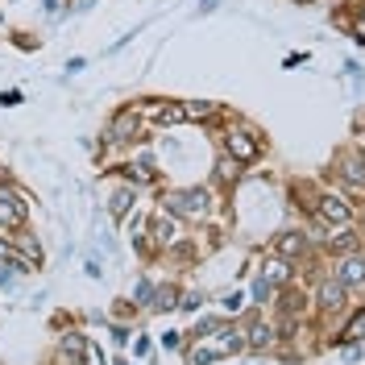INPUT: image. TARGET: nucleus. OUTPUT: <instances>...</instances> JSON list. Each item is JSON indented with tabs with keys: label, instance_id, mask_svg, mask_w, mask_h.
Masks as SVG:
<instances>
[{
	"label": "nucleus",
	"instance_id": "nucleus-3",
	"mask_svg": "<svg viewBox=\"0 0 365 365\" xmlns=\"http://www.w3.org/2000/svg\"><path fill=\"white\" fill-rule=\"evenodd\" d=\"M207 187H191V191H170L166 195V212L170 216H207Z\"/></svg>",
	"mask_w": 365,
	"mask_h": 365
},
{
	"label": "nucleus",
	"instance_id": "nucleus-16",
	"mask_svg": "<svg viewBox=\"0 0 365 365\" xmlns=\"http://www.w3.org/2000/svg\"><path fill=\"white\" fill-rule=\"evenodd\" d=\"M220 116V104H212V100H191L187 104V120H216Z\"/></svg>",
	"mask_w": 365,
	"mask_h": 365
},
{
	"label": "nucleus",
	"instance_id": "nucleus-11",
	"mask_svg": "<svg viewBox=\"0 0 365 365\" xmlns=\"http://www.w3.org/2000/svg\"><path fill=\"white\" fill-rule=\"evenodd\" d=\"M336 278H341L344 287H361L365 282V262L353 253V257H344L341 262V270H336Z\"/></svg>",
	"mask_w": 365,
	"mask_h": 365
},
{
	"label": "nucleus",
	"instance_id": "nucleus-2",
	"mask_svg": "<svg viewBox=\"0 0 365 365\" xmlns=\"http://www.w3.org/2000/svg\"><path fill=\"white\" fill-rule=\"evenodd\" d=\"M29 220V200L13 182H0V232H17Z\"/></svg>",
	"mask_w": 365,
	"mask_h": 365
},
{
	"label": "nucleus",
	"instance_id": "nucleus-21",
	"mask_svg": "<svg viewBox=\"0 0 365 365\" xmlns=\"http://www.w3.org/2000/svg\"><path fill=\"white\" fill-rule=\"evenodd\" d=\"M266 278H270V282H287V278H291V262H270V266H266Z\"/></svg>",
	"mask_w": 365,
	"mask_h": 365
},
{
	"label": "nucleus",
	"instance_id": "nucleus-7",
	"mask_svg": "<svg viewBox=\"0 0 365 365\" xmlns=\"http://www.w3.org/2000/svg\"><path fill=\"white\" fill-rule=\"evenodd\" d=\"M63 357H67L71 365H88V357H91L88 336H83V332H67V336H63Z\"/></svg>",
	"mask_w": 365,
	"mask_h": 365
},
{
	"label": "nucleus",
	"instance_id": "nucleus-20",
	"mask_svg": "<svg viewBox=\"0 0 365 365\" xmlns=\"http://www.w3.org/2000/svg\"><path fill=\"white\" fill-rule=\"evenodd\" d=\"M328 250L332 253H357V232H341V237H332Z\"/></svg>",
	"mask_w": 365,
	"mask_h": 365
},
{
	"label": "nucleus",
	"instance_id": "nucleus-10",
	"mask_svg": "<svg viewBox=\"0 0 365 365\" xmlns=\"http://www.w3.org/2000/svg\"><path fill=\"white\" fill-rule=\"evenodd\" d=\"M133 200H137L133 187H116L113 195H108V212H113L116 220H125V216L133 212Z\"/></svg>",
	"mask_w": 365,
	"mask_h": 365
},
{
	"label": "nucleus",
	"instance_id": "nucleus-15",
	"mask_svg": "<svg viewBox=\"0 0 365 365\" xmlns=\"http://www.w3.org/2000/svg\"><path fill=\"white\" fill-rule=\"evenodd\" d=\"M270 341H274L270 324H262V319H253V324H250V332H245V344H250L253 353H262V349H270Z\"/></svg>",
	"mask_w": 365,
	"mask_h": 365
},
{
	"label": "nucleus",
	"instance_id": "nucleus-24",
	"mask_svg": "<svg viewBox=\"0 0 365 365\" xmlns=\"http://www.w3.org/2000/svg\"><path fill=\"white\" fill-rule=\"evenodd\" d=\"M295 4H312V0H295Z\"/></svg>",
	"mask_w": 365,
	"mask_h": 365
},
{
	"label": "nucleus",
	"instance_id": "nucleus-8",
	"mask_svg": "<svg viewBox=\"0 0 365 365\" xmlns=\"http://www.w3.org/2000/svg\"><path fill=\"white\" fill-rule=\"evenodd\" d=\"M274 250H278L282 257H287V262H291V257H299V253L307 250V237H303V232H295V228H287V232H278Z\"/></svg>",
	"mask_w": 365,
	"mask_h": 365
},
{
	"label": "nucleus",
	"instance_id": "nucleus-18",
	"mask_svg": "<svg viewBox=\"0 0 365 365\" xmlns=\"http://www.w3.org/2000/svg\"><path fill=\"white\" fill-rule=\"evenodd\" d=\"M220 336H225V341L216 344V353H220V357H228V353H241V349H245V341H241V332H237V328H225Z\"/></svg>",
	"mask_w": 365,
	"mask_h": 365
},
{
	"label": "nucleus",
	"instance_id": "nucleus-14",
	"mask_svg": "<svg viewBox=\"0 0 365 365\" xmlns=\"http://www.w3.org/2000/svg\"><path fill=\"white\" fill-rule=\"evenodd\" d=\"M150 232H154L158 245H170V241H175V216H170V212H158V216L150 220Z\"/></svg>",
	"mask_w": 365,
	"mask_h": 365
},
{
	"label": "nucleus",
	"instance_id": "nucleus-19",
	"mask_svg": "<svg viewBox=\"0 0 365 365\" xmlns=\"http://www.w3.org/2000/svg\"><path fill=\"white\" fill-rule=\"evenodd\" d=\"M344 336H349V341H365V307L353 312V319L344 324Z\"/></svg>",
	"mask_w": 365,
	"mask_h": 365
},
{
	"label": "nucleus",
	"instance_id": "nucleus-22",
	"mask_svg": "<svg viewBox=\"0 0 365 365\" xmlns=\"http://www.w3.org/2000/svg\"><path fill=\"white\" fill-rule=\"evenodd\" d=\"M282 312H303V295L299 291H282V303H278Z\"/></svg>",
	"mask_w": 365,
	"mask_h": 365
},
{
	"label": "nucleus",
	"instance_id": "nucleus-13",
	"mask_svg": "<svg viewBox=\"0 0 365 365\" xmlns=\"http://www.w3.org/2000/svg\"><path fill=\"white\" fill-rule=\"evenodd\" d=\"M341 179L349 182V187H365V158L361 154H349V158H344Z\"/></svg>",
	"mask_w": 365,
	"mask_h": 365
},
{
	"label": "nucleus",
	"instance_id": "nucleus-12",
	"mask_svg": "<svg viewBox=\"0 0 365 365\" xmlns=\"http://www.w3.org/2000/svg\"><path fill=\"white\" fill-rule=\"evenodd\" d=\"M120 175L133 182V187H154L158 182V175L150 170V162H129V166H120Z\"/></svg>",
	"mask_w": 365,
	"mask_h": 365
},
{
	"label": "nucleus",
	"instance_id": "nucleus-4",
	"mask_svg": "<svg viewBox=\"0 0 365 365\" xmlns=\"http://www.w3.org/2000/svg\"><path fill=\"white\" fill-rule=\"evenodd\" d=\"M225 150L241 162V166H250V162H257V154H262V141L253 133H245V129H232V133H225Z\"/></svg>",
	"mask_w": 365,
	"mask_h": 365
},
{
	"label": "nucleus",
	"instance_id": "nucleus-9",
	"mask_svg": "<svg viewBox=\"0 0 365 365\" xmlns=\"http://www.w3.org/2000/svg\"><path fill=\"white\" fill-rule=\"evenodd\" d=\"M13 245H17V253H25V262H29V266H42V245L34 241V232H29V228H17Z\"/></svg>",
	"mask_w": 365,
	"mask_h": 365
},
{
	"label": "nucleus",
	"instance_id": "nucleus-1",
	"mask_svg": "<svg viewBox=\"0 0 365 365\" xmlns=\"http://www.w3.org/2000/svg\"><path fill=\"white\" fill-rule=\"evenodd\" d=\"M104 141H113V145H129V141H145V116H141V108H120V113L108 120V133H104Z\"/></svg>",
	"mask_w": 365,
	"mask_h": 365
},
{
	"label": "nucleus",
	"instance_id": "nucleus-6",
	"mask_svg": "<svg viewBox=\"0 0 365 365\" xmlns=\"http://www.w3.org/2000/svg\"><path fill=\"white\" fill-rule=\"evenodd\" d=\"M319 216H324L328 225H349V220H353V207L344 204L341 195H324V200H319Z\"/></svg>",
	"mask_w": 365,
	"mask_h": 365
},
{
	"label": "nucleus",
	"instance_id": "nucleus-17",
	"mask_svg": "<svg viewBox=\"0 0 365 365\" xmlns=\"http://www.w3.org/2000/svg\"><path fill=\"white\" fill-rule=\"evenodd\" d=\"M175 303H179V287H170V282H166V287L154 291V303H150V307H154V312H170Z\"/></svg>",
	"mask_w": 365,
	"mask_h": 365
},
{
	"label": "nucleus",
	"instance_id": "nucleus-5",
	"mask_svg": "<svg viewBox=\"0 0 365 365\" xmlns=\"http://www.w3.org/2000/svg\"><path fill=\"white\" fill-rule=\"evenodd\" d=\"M344 287L341 278H328V282H319V291H316V303L324 307V312H341L344 307Z\"/></svg>",
	"mask_w": 365,
	"mask_h": 365
},
{
	"label": "nucleus",
	"instance_id": "nucleus-23",
	"mask_svg": "<svg viewBox=\"0 0 365 365\" xmlns=\"http://www.w3.org/2000/svg\"><path fill=\"white\" fill-rule=\"evenodd\" d=\"M212 361H216L212 349H195V353H191V365H212Z\"/></svg>",
	"mask_w": 365,
	"mask_h": 365
}]
</instances>
